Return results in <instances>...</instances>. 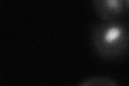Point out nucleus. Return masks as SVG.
Here are the masks:
<instances>
[{
	"mask_svg": "<svg viewBox=\"0 0 129 86\" xmlns=\"http://www.w3.org/2000/svg\"><path fill=\"white\" fill-rule=\"evenodd\" d=\"M90 43L92 50L100 58L104 60L120 58L128 51V27L120 19L101 20L92 27Z\"/></svg>",
	"mask_w": 129,
	"mask_h": 86,
	"instance_id": "nucleus-1",
	"label": "nucleus"
},
{
	"mask_svg": "<svg viewBox=\"0 0 129 86\" xmlns=\"http://www.w3.org/2000/svg\"><path fill=\"white\" fill-rule=\"evenodd\" d=\"M95 13L101 20H114L128 12L129 0H92Z\"/></svg>",
	"mask_w": 129,
	"mask_h": 86,
	"instance_id": "nucleus-2",
	"label": "nucleus"
},
{
	"mask_svg": "<svg viewBox=\"0 0 129 86\" xmlns=\"http://www.w3.org/2000/svg\"><path fill=\"white\" fill-rule=\"evenodd\" d=\"M80 86H117L118 83L107 75H95L85 79L79 84Z\"/></svg>",
	"mask_w": 129,
	"mask_h": 86,
	"instance_id": "nucleus-3",
	"label": "nucleus"
}]
</instances>
